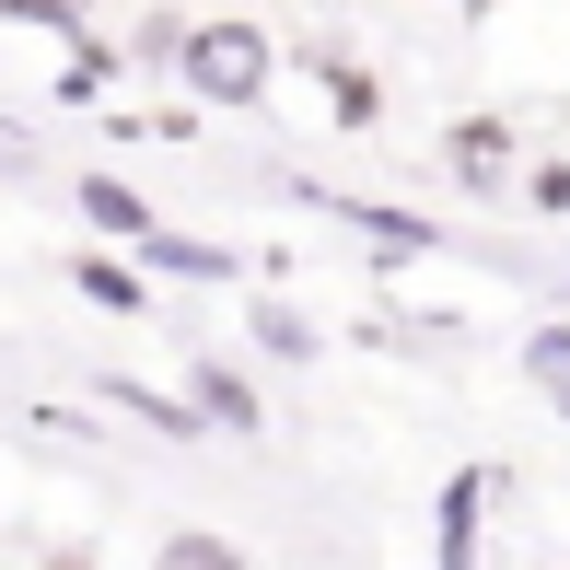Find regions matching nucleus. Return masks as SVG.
<instances>
[{
	"label": "nucleus",
	"instance_id": "f257e3e1",
	"mask_svg": "<svg viewBox=\"0 0 570 570\" xmlns=\"http://www.w3.org/2000/svg\"><path fill=\"white\" fill-rule=\"evenodd\" d=\"M268 82H279V36L256 12H198L187 23V47H175V94H198L210 117H245V106H268Z\"/></svg>",
	"mask_w": 570,
	"mask_h": 570
},
{
	"label": "nucleus",
	"instance_id": "f03ea898",
	"mask_svg": "<svg viewBox=\"0 0 570 570\" xmlns=\"http://www.w3.org/2000/svg\"><path fill=\"white\" fill-rule=\"evenodd\" d=\"M443 164H454V175H465L478 198L524 187V175H512V117H465V128H443Z\"/></svg>",
	"mask_w": 570,
	"mask_h": 570
},
{
	"label": "nucleus",
	"instance_id": "7ed1b4c3",
	"mask_svg": "<svg viewBox=\"0 0 570 570\" xmlns=\"http://www.w3.org/2000/svg\"><path fill=\"white\" fill-rule=\"evenodd\" d=\"M70 198H82V222H94V233H117V245H151V233H164V222H151V198L128 187V175H82Z\"/></svg>",
	"mask_w": 570,
	"mask_h": 570
},
{
	"label": "nucleus",
	"instance_id": "20e7f679",
	"mask_svg": "<svg viewBox=\"0 0 570 570\" xmlns=\"http://www.w3.org/2000/svg\"><path fill=\"white\" fill-rule=\"evenodd\" d=\"M303 198H315L326 222H350V233H373V245H396V256H431V245H443L420 210H361V198H338V187H303Z\"/></svg>",
	"mask_w": 570,
	"mask_h": 570
},
{
	"label": "nucleus",
	"instance_id": "39448f33",
	"mask_svg": "<svg viewBox=\"0 0 570 570\" xmlns=\"http://www.w3.org/2000/svg\"><path fill=\"white\" fill-rule=\"evenodd\" d=\"M478 465H465V478L443 489V512H431V548H443V570H478Z\"/></svg>",
	"mask_w": 570,
	"mask_h": 570
},
{
	"label": "nucleus",
	"instance_id": "423d86ee",
	"mask_svg": "<svg viewBox=\"0 0 570 570\" xmlns=\"http://www.w3.org/2000/svg\"><path fill=\"white\" fill-rule=\"evenodd\" d=\"M70 279H82L94 315H140V303H151V279L128 268V256H70Z\"/></svg>",
	"mask_w": 570,
	"mask_h": 570
},
{
	"label": "nucleus",
	"instance_id": "0eeeda50",
	"mask_svg": "<svg viewBox=\"0 0 570 570\" xmlns=\"http://www.w3.org/2000/svg\"><path fill=\"white\" fill-rule=\"evenodd\" d=\"M59 94H70V106H94V94H117V47L94 36V23H82L70 47H59Z\"/></svg>",
	"mask_w": 570,
	"mask_h": 570
},
{
	"label": "nucleus",
	"instance_id": "6e6552de",
	"mask_svg": "<svg viewBox=\"0 0 570 570\" xmlns=\"http://www.w3.org/2000/svg\"><path fill=\"white\" fill-rule=\"evenodd\" d=\"M151 570H256V559L233 548V535H210V524H175L164 548H151Z\"/></svg>",
	"mask_w": 570,
	"mask_h": 570
},
{
	"label": "nucleus",
	"instance_id": "1a4fd4ad",
	"mask_svg": "<svg viewBox=\"0 0 570 570\" xmlns=\"http://www.w3.org/2000/svg\"><path fill=\"white\" fill-rule=\"evenodd\" d=\"M198 420H222V431H256L268 407H256V384H245V373H222V361H198Z\"/></svg>",
	"mask_w": 570,
	"mask_h": 570
},
{
	"label": "nucleus",
	"instance_id": "9d476101",
	"mask_svg": "<svg viewBox=\"0 0 570 570\" xmlns=\"http://www.w3.org/2000/svg\"><path fill=\"white\" fill-rule=\"evenodd\" d=\"M140 256H151V268H175V279H245V268H233V256H222V245H198V233H175V222H164V233H151V245H140Z\"/></svg>",
	"mask_w": 570,
	"mask_h": 570
},
{
	"label": "nucleus",
	"instance_id": "9b49d317",
	"mask_svg": "<svg viewBox=\"0 0 570 570\" xmlns=\"http://www.w3.org/2000/svg\"><path fill=\"white\" fill-rule=\"evenodd\" d=\"M524 373H535V396H548L559 420H570V315H559V326H535V338H524Z\"/></svg>",
	"mask_w": 570,
	"mask_h": 570
},
{
	"label": "nucleus",
	"instance_id": "f8f14e48",
	"mask_svg": "<svg viewBox=\"0 0 570 570\" xmlns=\"http://www.w3.org/2000/svg\"><path fill=\"white\" fill-rule=\"evenodd\" d=\"M326 70V106H338V128H373L384 117V82H373V70H350V59H315Z\"/></svg>",
	"mask_w": 570,
	"mask_h": 570
},
{
	"label": "nucleus",
	"instance_id": "ddd939ff",
	"mask_svg": "<svg viewBox=\"0 0 570 570\" xmlns=\"http://www.w3.org/2000/svg\"><path fill=\"white\" fill-rule=\"evenodd\" d=\"M524 210H548V222H570V151H548V164H524Z\"/></svg>",
	"mask_w": 570,
	"mask_h": 570
},
{
	"label": "nucleus",
	"instance_id": "4468645a",
	"mask_svg": "<svg viewBox=\"0 0 570 570\" xmlns=\"http://www.w3.org/2000/svg\"><path fill=\"white\" fill-rule=\"evenodd\" d=\"M256 350H279V361H315V326H303L292 303H256Z\"/></svg>",
	"mask_w": 570,
	"mask_h": 570
},
{
	"label": "nucleus",
	"instance_id": "2eb2a0df",
	"mask_svg": "<svg viewBox=\"0 0 570 570\" xmlns=\"http://www.w3.org/2000/svg\"><path fill=\"white\" fill-rule=\"evenodd\" d=\"M0 23H36V36H59V47H70L94 12H70V0H0Z\"/></svg>",
	"mask_w": 570,
	"mask_h": 570
},
{
	"label": "nucleus",
	"instance_id": "dca6fc26",
	"mask_svg": "<svg viewBox=\"0 0 570 570\" xmlns=\"http://www.w3.org/2000/svg\"><path fill=\"white\" fill-rule=\"evenodd\" d=\"M489 12H501V0H465V23H489Z\"/></svg>",
	"mask_w": 570,
	"mask_h": 570
},
{
	"label": "nucleus",
	"instance_id": "f3484780",
	"mask_svg": "<svg viewBox=\"0 0 570 570\" xmlns=\"http://www.w3.org/2000/svg\"><path fill=\"white\" fill-rule=\"evenodd\" d=\"M47 570H94V559H47Z\"/></svg>",
	"mask_w": 570,
	"mask_h": 570
},
{
	"label": "nucleus",
	"instance_id": "a211bd4d",
	"mask_svg": "<svg viewBox=\"0 0 570 570\" xmlns=\"http://www.w3.org/2000/svg\"><path fill=\"white\" fill-rule=\"evenodd\" d=\"M70 12H106V0H70Z\"/></svg>",
	"mask_w": 570,
	"mask_h": 570
},
{
	"label": "nucleus",
	"instance_id": "6ab92c4d",
	"mask_svg": "<svg viewBox=\"0 0 570 570\" xmlns=\"http://www.w3.org/2000/svg\"><path fill=\"white\" fill-rule=\"evenodd\" d=\"M315 12H350V0H315Z\"/></svg>",
	"mask_w": 570,
	"mask_h": 570
},
{
	"label": "nucleus",
	"instance_id": "aec40b11",
	"mask_svg": "<svg viewBox=\"0 0 570 570\" xmlns=\"http://www.w3.org/2000/svg\"><path fill=\"white\" fill-rule=\"evenodd\" d=\"M559 303H570V279H559Z\"/></svg>",
	"mask_w": 570,
	"mask_h": 570
}]
</instances>
